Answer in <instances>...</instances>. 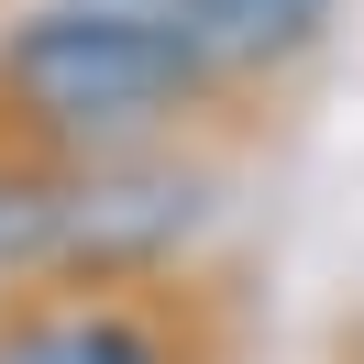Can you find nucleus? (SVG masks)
<instances>
[{"instance_id": "obj_1", "label": "nucleus", "mask_w": 364, "mask_h": 364, "mask_svg": "<svg viewBox=\"0 0 364 364\" xmlns=\"http://www.w3.org/2000/svg\"><path fill=\"white\" fill-rule=\"evenodd\" d=\"M254 111L188 55V33L133 0H45L0 23V177L100 155H166V144H232Z\"/></svg>"}, {"instance_id": "obj_2", "label": "nucleus", "mask_w": 364, "mask_h": 364, "mask_svg": "<svg viewBox=\"0 0 364 364\" xmlns=\"http://www.w3.org/2000/svg\"><path fill=\"white\" fill-rule=\"evenodd\" d=\"M221 166L232 155H210V144H166V155L0 177V298L133 287V276L199 265V232L221 210Z\"/></svg>"}, {"instance_id": "obj_3", "label": "nucleus", "mask_w": 364, "mask_h": 364, "mask_svg": "<svg viewBox=\"0 0 364 364\" xmlns=\"http://www.w3.org/2000/svg\"><path fill=\"white\" fill-rule=\"evenodd\" d=\"M232 353H243V298L210 265L67 287V298H0V364H232Z\"/></svg>"}, {"instance_id": "obj_4", "label": "nucleus", "mask_w": 364, "mask_h": 364, "mask_svg": "<svg viewBox=\"0 0 364 364\" xmlns=\"http://www.w3.org/2000/svg\"><path fill=\"white\" fill-rule=\"evenodd\" d=\"M166 23L188 33V55H199L243 111H276V100L331 55L342 0H166Z\"/></svg>"}, {"instance_id": "obj_5", "label": "nucleus", "mask_w": 364, "mask_h": 364, "mask_svg": "<svg viewBox=\"0 0 364 364\" xmlns=\"http://www.w3.org/2000/svg\"><path fill=\"white\" fill-rule=\"evenodd\" d=\"M133 11H166V0H133Z\"/></svg>"}]
</instances>
